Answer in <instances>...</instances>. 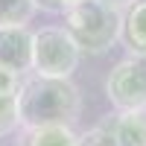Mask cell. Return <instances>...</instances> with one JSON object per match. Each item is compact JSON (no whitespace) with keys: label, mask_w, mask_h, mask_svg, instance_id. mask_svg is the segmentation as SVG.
I'll return each instance as SVG.
<instances>
[{"label":"cell","mask_w":146,"mask_h":146,"mask_svg":"<svg viewBox=\"0 0 146 146\" xmlns=\"http://www.w3.org/2000/svg\"><path fill=\"white\" fill-rule=\"evenodd\" d=\"M15 102H18V123L23 129L73 126L82 114V94L70 79L38 76V73L21 79Z\"/></svg>","instance_id":"cell-1"},{"label":"cell","mask_w":146,"mask_h":146,"mask_svg":"<svg viewBox=\"0 0 146 146\" xmlns=\"http://www.w3.org/2000/svg\"><path fill=\"white\" fill-rule=\"evenodd\" d=\"M123 12L102 0H79L64 12V29L88 56H102L120 41Z\"/></svg>","instance_id":"cell-2"},{"label":"cell","mask_w":146,"mask_h":146,"mask_svg":"<svg viewBox=\"0 0 146 146\" xmlns=\"http://www.w3.org/2000/svg\"><path fill=\"white\" fill-rule=\"evenodd\" d=\"M82 50L64 27H41L32 32V70L38 76L70 79L79 67Z\"/></svg>","instance_id":"cell-3"},{"label":"cell","mask_w":146,"mask_h":146,"mask_svg":"<svg viewBox=\"0 0 146 146\" xmlns=\"http://www.w3.org/2000/svg\"><path fill=\"white\" fill-rule=\"evenodd\" d=\"M105 96L117 111L146 108V58L129 56L117 62L105 79Z\"/></svg>","instance_id":"cell-4"},{"label":"cell","mask_w":146,"mask_h":146,"mask_svg":"<svg viewBox=\"0 0 146 146\" xmlns=\"http://www.w3.org/2000/svg\"><path fill=\"white\" fill-rule=\"evenodd\" d=\"M0 67L21 76L32 70V32L27 27H0Z\"/></svg>","instance_id":"cell-5"},{"label":"cell","mask_w":146,"mask_h":146,"mask_svg":"<svg viewBox=\"0 0 146 146\" xmlns=\"http://www.w3.org/2000/svg\"><path fill=\"white\" fill-rule=\"evenodd\" d=\"M120 41L126 44L131 56L146 58V0H135L129 9H123Z\"/></svg>","instance_id":"cell-6"},{"label":"cell","mask_w":146,"mask_h":146,"mask_svg":"<svg viewBox=\"0 0 146 146\" xmlns=\"http://www.w3.org/2000/svg\"><path fill=\"white\" fill-rule=\"evenodd\" d=\"M108 129H111L117 146H146V108L117 111Z\"/></svg>","instance_id":"cell-7"},{"label":"cell","mask_w":146,"mask_h":146,"mask_svg":"<svg viewBox=\"0 0 146 146\" xmlns=\"http://www.w3.org/2000/svg\"><path fill=\"white\" fill-rule=\"evenodd\" d=\"M79 135L73 131V126H38L27 129V140L23 146H76Z\"/></svg>","instance_id":"cell-8"},{"label":"cell","mask_w":146,"mask_h":146,"mask_svg":"<svg viewBox=\"0 0 146 146\" xmlns=\"http://www.w3.org/2000/svg\"><path fill=\"white\" fill-rule=\"evenodd\" d=\"M35 12V0H0V27H27Z\"/></svg>","instance_id":"cell-9"},{"label":"cell","mask_w":146,"mask_h":146,"mask_svg":"<svg viewBox=\"0 0 146 146\" xmlns=\"http://www.w3.org/2000/svg\"><path fill=\"white\" fill-rule=\"evenodd\" d=\"M21 123H18V102L15 96H0V137L12 135Z\"/></svg>","instance_id":"cell-10"},{"label":"cell","mask_w":146,"mask_h":146,"mask_svg":"<svg viewBox=\"0 0 146 146\" xmlns=\"http://www.w3.org/2000/svg\"><path fill=\"white\" fill-rule=\"evenodd\" d=\"M76 146H117V140L111 135V129H108V123H102V126H94L88 131H82Z\"/></svg>","instance_id":"cell-11"},{"label":"cell","mask_w":146,"mask_h":146,"mask_svg":"<svg viewBox=\"0 0 146 146\" xmlns=\"http://www.w3.org/2000/svg\"><path fill=\"white\" fill-rule=\"evenodd\" d=\"M18 88H21V73L0 67V96H18Z\"/></svg>","instance_id":"cell-12"},{"label":"cell","mask_w":146,"mask_h":146,"mask_svg":"<svg viewBox=\"0 0 146 146\" xmlns=\"http://www.w3.org/2000/svg\"><path fill=\"white\" fill-rule=\"evenodd\" d=\"M73 3H79V0H35L38 9H44V12H62V15H64Z\"/></svg>","instance_id":"cell-13"},{"label":"cell","mask_w":146,"mask_h":146,"mask_svg":"<svg viewBox=\"0 0 146 146\" xmlns=\"http://www.w3.org/2000/svg\"><path fill=\"white\" fill-rule=\"evenodd\" d=\"M102 3H108V6H114V9L123 12V9H129L131 3H135V0H102Z\"/></svg>","instance_id":"cell-14"},{"label":"cell","mask_w":146,"mask_h":146,"mask_svg":"<svg viewBox=\"0 0 146 146\" xmlns=\"http://www.w3.org/2000/svg\"><path fill=\"white\" fill-rule=\"evenodd\" d=\"M21 146H23V143H21Z\"/></svg>","instance_id":"cell-15"}]
</instances>
